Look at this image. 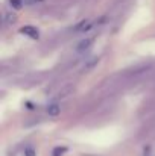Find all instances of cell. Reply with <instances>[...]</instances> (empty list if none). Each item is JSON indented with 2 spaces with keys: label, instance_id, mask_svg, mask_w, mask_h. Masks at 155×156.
Listing matches in <instances>:
<instances>
[{
  "label": "cell",
  "instance_id": "1",
  "mask_svg": "<svg viewBox=\"0 0 155 156\" xmlns=\"http://www.w3.org/2000/svg\"><path fill=\"white\" fill-rule=\"evenodd\" d=\"M21 34L29 35L32 40H37V38H38V30H37L34 26H26V27H23V29H21Z\"/></svg>",
  "mask_w": 155,
  "mask_h": 156
},
{
  "label": "cell",
  "instance_id": "2",
  "mask_svg": "<svg viewBox=\"0 0 155 156\" xmlns=\"http://www.w3.org/2000/svg\"><path fill=\"white\" fill-rule=\"evenodd\" d=\"M93 44V38H87V40H82L79 44H78V47H76V50L78 52H85V50H88L90 49V46Z\"/></svg>",
  "mask_w": 155,
  "mask_h": 156
},
{
  "label": "cell",
  "instance_id": "3",
  "mask_svg": "<svg viewBox=\"0 0 155 156\" xmlns=\"http://www.w3.org/2000/svg\"><path fill=\"white\" fill-rule=\"evenodd\" d=\"M59 112H61V108H59V105L52 103V105H49V106H47V114H49V115H52V117H56Z\"/></svg>",
  "mask_w": 155,
  "mask_h": 156
},
{
  "label": "cell",
  "instance_id": "4",
  "mask_svg": "<svg viewBox=\"0 0 155 156\" xmlns=\"http://www.w3.org/2000/svg\"><path fill=\"white\" fill-rule=\"evenodd\" d=\"M88 27H90V21H88V20H85V21H82L81 24H78V26H76L75 32H82V30H87Z\"/></svg>",
  "mask_w": 155,
  "mask_h": 156
},
{
  "label": "cell",
  "instance_id": "5",
  "mask_svg": "<svg viewBox=\"0 0 155 156\" xmlns=\"http://www.w3.org/2000/svg\"><path fill=\"white\" fill-rule=\"evenodd\" d=\"M34 155H35L34 149H28V150H26V156H34Z\"/></svg>",
  "mask_w": 155,
  "mask_h": 156
},
{
  "label": "cell",
  "instance_id": "6",
  "mask_svg": "<svg viewBox=\"0 0 155 156\" xmlns=\"http://www.w3.org/2000/svg\"><path fill=\"white\" fill-rule=\"evenodd\" d=\"M37 0H23V3H26V5H34Z\"/></svg>",
  "mask_w": 155,
  "mask_h": 156
}]
</instances>
